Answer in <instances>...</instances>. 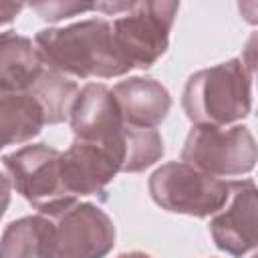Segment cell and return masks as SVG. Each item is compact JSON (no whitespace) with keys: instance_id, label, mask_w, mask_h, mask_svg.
Masks as SVG:
<instances>
[{"instance_id":"cell-1","label":"cell","mask_w":258,"mask_h":258,"mask_svg":"<svg viewBox=\"0 0 258 258\" xmlns=\"http://www.w3.org/2000/svg\"><path fill=\"white\" fill-rule=\"evenodd\" d=\"M69 121L75 139L103 151L119 167V173L145 171L165 153L161 133L127 125L111 89L101 83H87L79 89Z\"/></svg>"},{"instance_id":"cell-2","label":"cell","mask_w":258,"mask_h":258,"mask_svg":"<svg viewBox=\"0 0 258 258\" xmlns=\"http://www.w3.org/2000/svg\"><path fill=\"white\" fill-rule=\"evenodd\" d=\"M34 46L44 67L64 77L113 79L133 69L117 48L113 24L103 18L42 28L34 36Z\"/></svg>"},{"instance_id":"cell-3","label":"cell","mask_w":258,"mask_h":258,"mask_svg":"<svg viewBox=\"0 0 258 258\" xmlns=\"http://www.w3.org/2000/svg\"><path fill=\"white\" fill-rule=\"evenodd\" d=\"M254 64L244 58L194 73L181 93V107L194 125L230 127L252 111Z\"/></svg>"},{"instance_id":"cell-4","label":"cell","mask_w":258,"mask_h":258,"mask_svg":"<svg viewBox=\"0 0 258 258\" xmlns=\"http://www.w3.org/2000/svg\"><path fill=\"white\" fill-rule=\"evenodd\" d=\"M147 189L161 210L191 218L214 216L230 200V181L198 171L183 161H167L157 167L147 179Z\"/></svg>"},{"instance_id":"cell-5","label":"cell","mask_w":258,"mask_h":258,"mask_svg":"<svg viewBox=\"0 0 258 258\" xmlns=\"http://www.w3.org/2000/svg\"><path fill=\"white\" fill-rule=\"evenodd\" d=\"M2 165L8 171L10 185L42 216H52L77 202L64 185L62 151L46 143L14 149L2 157Z\"/></svg>"},{"instance_id":"cell-6","label":"cell","mask_w":258,"mask_h":258,"mask_svg":"<svg viewBox=\"0 0 258 258\" xmlns=\"http://www.w3.org/2000/svg\"><path fill=\"white\" fill-rule=\"evenodd\" d=\"M256 159V139L246 125H194L181 149L183 163L214 177H236L250 173Z\"/></svg>"},{"instance_id":"cell-7","label":"cell","mask_w":258,"mask_h":258,"mask_svg":"<svg viewBox=\"0 0 258 258\" xmlns=\"http://www.w3.org/2000/svg\"><path fill=\"white\" fill-rule=\"evenodd\" d=\"M177 10L179 2L173 0L131 2L125 14L111 22L117 48L133 69L145 71L165 54Z\"/></svg>"},{"instance_id":"cell-8","label":"cell","mask_w":258,"mask_h":258,"mask_svg":"<svg viewBox=\"0 0 258 258\" xmlns=\"http://www.w3.org/2000/svg\"><path fill=\"white\" fill-rule=\"evenodd\" d=\"M48 218L52 258H105L115 246V224L97 204L77 200Z\"/></svg>"},{"instance_id":"cell-9","label":"cell","mask_w":258,"mask_h":258,"mask_svg":"<svg viewBox=\"0 0 258 258\" xmlns=\"http://www.w3.org/2000/svg\"><path fill=\"white\" fill-rule=\"evenodd\" d=\"M256 183L254 179L230 181L228 204L210 220V234L218 250L244 258L256 248Z\"/></svg>"},{"instance_id":"cell-10","label":"cell","mask_w":258,"mask_h":258,"mask_svg":"<svg viewBox=\"0 0 258 258\" xmlns=\"http://www.w3.org/2000/svg\"><path fill=\"white\" fill-rule=\"evenodd\" d=\"M121 119L139 129H157L171 109L169 91L151 77H129L113 89Z\"/></svg>"},{"instance_id":"cell-11","label":"cell","mask_w":258,"mask_h":258,"mask_svg":"<svg viewBox=\"0 0 258 258\" xmlns=\"http://www.w3.org/2000/svg\"><path fill=\"white\" fill-rule=\"evenodd\" d=\"M44 62L28 36L0 32V93H28L44 73Z\"/></svg>"},{"instance_id":"cell-12","label":"cell","mask_w":258,"mask_h":258,"mask_svg":"<svg viewBox=\"0 0 258 258\" xmlns=\"http://www.w3.org/2000/svg\"><path fill=\"white\" fill-rule=\"evenodd\" d=\"M44 125L42 107L30 91L0 93V149L34 139Z\"/></svg>"},{"instance_id":"cell-13","label":"cell","mask_w":258,"mask_h":258,"mask_svg":"<svg viewBox=\"0 0 258 258\" xmlns=\"http://www.w3.org/2000/svg\"><path fill=\"white\" fill-rule=\"evenodd\" d=\"M0 258H52V220L34 214L10 222L0 236Z\"/></svg>"},{"instance_id":"cell-14","label":"cell","mask_w":258,"mask_h":258,"mask_svg":"<svg viewBox=\"0 0 258 258\" xmlns=\"http://www.w3.org/2000/svg\"><path fill=\"white\" fill-rule=\"evenodd\" d=\"M34 99L40 103L46 125H58L69 121L73 103L79 95V85L64 75H58L50 69H44L42 77L30 89Z\"/></svg>"},{"instance_id":"cell-15","label":"cell","mask_w":258,"mask_h":258,"mask_svg":"<svg viewBox=\"0 0 258 258\" xmlns=\"http://www.w3.org/2000/svg\"><path fill=\"white\" fill-rule=\"evenodd\" d=\"M42 20H48V22H58L62 18H71V16H77V14H83V12H89V10H95V4H85V2H32L28 4Z\"/></svg>"},{"instance_id":"cell-16","label":"cell","mask_w":258,"mask_h":258,"mask_svg":"<svg viewBox=\"0 0 258 258\" xmlns=\"http://www.w3.org/2000/svg\"><path fill=\"white\" fill-rule=\"evenodd\" d=\"M26 4L22 2H0V24H8L12 22L24 8Z\"/></svg>"},{"instance_id":"cell-17","label":"cell","mask_w":258,"mask_h":258,"mask_svg":"<svg viewBox=\"0 0 258 258\" xmlns=\"http://www.w3.org/2000/svg\"><path fill=\"white\" fill-rule=\"evenodd\" d=\"M10 179L0 171V220L6 214L8 206H10Z\"/></svg>"},{"instance_id":"cell-18","label":"cell","mask_w":258,"mask_h":258,"mask_svg":"<svg viewBox=\"0 0 258 258\" xmlns=\"http://www.w3.org/2000/svg\"><path fill=\"white\" fill-rule=\"evenodd\" d=\"M117 258H151V256H149V254H145V252L133 250V252H123V254H119Z\"/></svg>"}]
</instances>
